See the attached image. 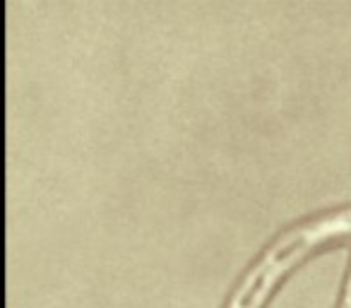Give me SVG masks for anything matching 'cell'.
<instances>
[{"instance_id":"obj_1","label":"cell","mask_w":351,"mask_h":308,"mask_svg":"<svg viewBox=\"0 0 351 308\" xmlns=\"http://www.w3.org/2000/svg\"><path fill=\"white\" fill-rule=\"evenodd\" d=\"M344 231H351V207L339 210L330 217H315L311 222H303L296 229L287 231L282 239H277L263 258L255 263V268L243 277L236 294L231 296L229 308H260L269 289L274 287L284 270H289L303 253L317 246L320 241L339 236Z\"/></svg>"}]
</instances>
